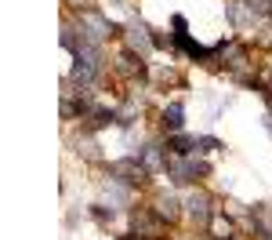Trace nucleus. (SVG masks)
I'll list each match as a JSON object with an SVG mask.
<instances>
[{"label":"nucleus","instance_id":"1","mask_svg":"<svg viewBox=\"0 0 272 240\" xmlns=\"http://www.w3.org/2000/svg\"><path fill=\"white\" fill-rule=\"evenodd\" d=\"M163 124L171 127V131H178V127H182V106H171V109H167V113H163Z\"/></svg>","mask_w":272,"mask_h":240}]
</instances>
